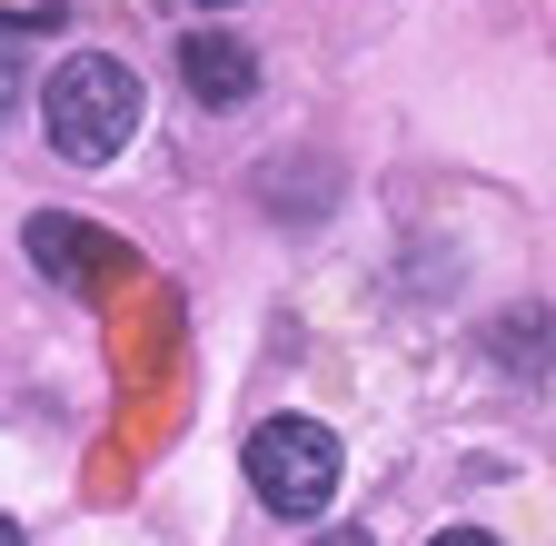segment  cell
I'll list each match as a JSON object with an SVG mask.
<instances>
[{
  "label": "cell",
  "instance_id": "1",
  "mask_svg": "<svg viewBox=\"0 0 556 546\" xmlns=\"http://www.w3.org/2000/svg\"><path fill=\"white\" fill-rule=\"evenodd\" d=\"M40 119H50V150L70 169H110L129 150V129H139V71L110 50H80V60H60L50 90H40Z\"/></svg>",
  "mask_w": 556,
  "mask_h": 546
},
{
  "label": "cell",
  "instance_id": "4",
  "mask_svg": "<svg viewBox=\"0 0 556 546\" xmlns=\"http://www.w3.org/2000/svg\"><path fill=\"white\" fill-rule=\"evenodd\" d=\"M179 80H189V100H208V110H239V100L258 90V50L229 40V30H189V40H179Z\"/></svg>",
  "mask_w": 556,
  "mask_h": 546
},
{
  "label": "cell",
  "instance_id": "8",
  "mask_svg": "<svg viewBox=\"0 0 556 546\" xmlns=\"http://www.w3.org/2000/svg\"><path fill=\"white\" fill-rule=\"evenodd\" d=\"M0 546H21V526H11V517H0Z\"/></svg>",
  "mask_w": 556,
  "mask_h": 546
},
{
  "label": "cell",
  "instance_id": "5",
  "mask_svg": "<svg viewBox=\"0 0 556 546\" xmlns=\"http://www.w3.org/2000/svg\"><path fill=\"white\" fill-rule=\"evenodd\" d=\"M428 546H497L486 526H447V536H428Z\"/></svg>",
  "mask_w": 556,
  "mask_h": 546
},
{
  "label": "cell",
  "instance_id": "3",
  "mask_svg": "<svg viewBox=\"0 0 556 546\" xmlns=\"http://www.w3.org/2000/svg\"><path fill=\"white\" fill-rule=\"evenodd\" d=\"M21 249H30L40 279H70V289H90L100 268H129V258H119V239H100L90 219H70V209H40V219L21 229Z\"/></svg>",
  "mask_w": 556,
  "mask_h": 546
},
{
  "label": "cell",
  "instance_id": "6",
  "mask_svg": "<svg viewBox=\"0 0 556 546\" xmlns=\"http://www.w3.org/2000/svg\"><path fill=\"white\" fill-rule=\"evenodd\" d=\"M318 546H378V536H368V526H338V536H318Z\"/></svg>",
  "mask_w": 556,
  "mask_h": 546
},
{
  "label": "cell",
  "instance_id": "7",
  "mask_svg": "<svg viewBox=\"0 0 556 546\" xmlns=\"http://www.w3.org/2000/svg\"><path fill=\"white\" fill-rule=\"evenodd\" d=\"M11 90H21V80H11V50H0V110H11Z\"/></svg>",
  "mask_w": 556,
  "mask_h": 546
},
{
  "label": "cell",
  "instance_id": "2",
  "mask_svg": "<svg viewBox=\"0 0 556 546\" xmlns=\"http://www.w3.org/2000/svg\"><path fill=\"white\" fill-rule=\"evenodd\" d=\"M249 487H258V507H278V517H318V507L338 497V437H328L318 418H268V428L249 437Z\"/></svg>",
  "mask_w": 556,
  "mask_h": 546
},
{
  "label": "cell",
  "instance_id": "9",
  "mask_svg": "<svg viewBox=\"0 0 556 546\" xmlns=\"http://www.w3.org/2000/svg\"><path fill=\"white\" fill-rule=\"evenodd\" d=\"M199 11H239V0H199Z\"/></svg>",
  "mask_w": 556,
  "mask_h": 546
}]
</instances>
